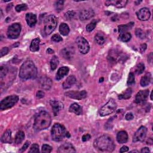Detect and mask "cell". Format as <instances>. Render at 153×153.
Segmentation results:
<instances>
[{
  "label": "cell",
  "instance_id": "6da1fadb",
  "mask_svg": "<svg viewBox=\"0 0 153 153\" xmlns=\"http://www.w3.org/2000/svg\"><path fill=\"white\" fill-rule=\"evenodd\" d=\"M37 75V68L32 61L28 60L23 63L19 70V77L23 80L35 79Z\"/></svg>",
  "mask_w": 153,
  "mask_h": 153
},
{
  "label": "cell",
  "instance_id": "7a4b0ae2",
  "mask_svg": "<svg viewBox=\"0 0 153 153\" xmlns=\"http://www.w3.org/2000/svg\"><path fill=\"white\" fill-rule=\"evenodd\" d=\"M93 145L101 152H112L115 148L114 140L108 135H102L97 138L94 141Z\"/></svg>",
  "mask_w": 153,
  "mask_h": 153
},
{
  "label": "cell",
  "instance_id": "3957f363",
  "mask_svg": "<svg viewBox=\"0 0 153 153\" xmlns=\"http://www.w3.org/2000/svg\"><path fill=\"white\" fill-rule=\"evenodd\" d=\"M51 122L50 114L48 112L43 111L35 116L33 127L35 130L37 131L45 130L50 126Z\"/></svg>",
  "mask_w": 153,
  "mask_h": 153
},
{
  "label": "cell",
  "instance_id": "277c9868",
  "mask_svg": "<svg viewBox=\"0 0 153 153\" xmlns=\"http://www.w3.org/2000/svg\"><path fill=\"white\" fill-rule=\"evenodd\" d=\"M67 132L64 126L61 124L56 123L53 126L51 131L52 138L56 142H59L66 137Z\"/></svg>",
  "mask_w": 153,
  "mask_h": 153
},
{
  "label": "cell",
  "instance_id": "5b68a950",
  "mask_svg": "<svg viewBox=\"0 0 153 153\" xmlns=\"http://www.w3.org/2000/svg\"><path fill=\"white\" fill-rule=\"evenodd\" d=\"M57 19L54 15H49L44 20V32L46 35H50L56 29L57 25Z\"/></svg>",
  "mask_w": 153,
  "mask_h": 153
},
{
  "label": "cell",
  "instance_id": "8992f818",
  "mask_svg": "<svg viewBox=\"0 0 153 153\" xmlns=\"http://www.w3.org/2000/svg\"><path fill=\"white\" fill-rule=\"evenodd\" d=\"M117 107V104L115 100L113 99H110V101L100 109L99 114L102 117L110 115L116 110Z\"/></svg>",
  "mask_w": 153,
  "mask_h": 153
},
{
  "label": "cell",
  "instance_id": "52a82bcc",
  "mask_svg": "<svg viewBox=\"0 0 153 153\" xmlns=\"http://www.w3.org/2000/svg\"><path fill=\"white\" fill-rule=\"evenodd\" d=\"M19 97L17 95L8 96L3 99L0 103V110L1 111L9 109L18 102Z\"/></svg>",
  "mask_w": 153,
  "mask_h": 153
},
{
  "label": "cell",
  "instance_id": "ba28073f",
  "mask_svg": "<svg viewBox=\"0 0 153 153\" xmlns=\"http://www.w3.org/2000/svg\"><path fill=\"white\" fill-rule=\"evenodd\" d=\"M21 26L20 23H15L10 25L7 30V37L10 39H16L17 38L21 32Z\"/></svg>",
  "mask_w": 153,
  "mask_h": 153
},
{
  "label": "cell",
  "instance_id": "9c48e42d",
  "mask_svg": "<svg viewBox=\"0 0 153 153\" xmlns=\"http://www.w3.org/2000/svg\"><path fill=\"white\" fill-rule=\"evenodd\" d=\"M77 45L80 52L82 54H87L90 50V45L88 41L83 37H78L76 40Z\"/></svg>",
  "mask_w": 153,
  "mask_h": 153
},
{
  "label": "cell",
  "instance_id": "30bf717a",
  "mask_svg": "<svg viewBox=\"0 0 153 153\" xmlns=\"http://www.w3.org/2000/svg\"><path fill=\"white\" fill-rule=\"evenodd\" d=\"M147 133V129L145 126H140L135 132L133 137V142H143Z\"/></svg>",
  "mask_w": 153,
  "mask_h": 153
},
{
  "label": "cell",
  "instance_id": "8fae6325",
  "mask_svg": "<svg viewBox=\"0 0 153 153\" xmlns=\"http://www.w3.org/2000/svg\"><path fill=\"white\" fill-rule=\"evenodd\" d=\"M65 95L66 96L70 98L71 99L81 100L86 98L87 96V92L85 90H82L80 92L77 91H69L66 92Z\"/></svg>",
  "mask_w": 153,
  "mask_h": 153
},
{
  "label": "cell",
  "instance_id": "7c38bea8",
  "mask_svg": "<svg viewBox=\"0 0 153 153\" xmlns=\"http://www.w3.org/2000/svg\"><path fill=\"white\" fill-rule=\"evenodd\" d=\"M149 95V90L147 89L145 90L139 91L136 95L135 102L137 104L143 103L145 102Z\"/></svg>",
  "mask_w": 153,
  "mask_h": 153
},
{
  "label": "cell",
  "instance_id": "4fadbf2b",
  "mask_svg": "<svg viewBox=\"0 0 153 153\" xmlns=\"http://www.w3.org/2000/svg\"><path fill=\"white\" fill-rule=\"evenodd\" d=\"M136 15L138 18L140 20H142V21L148 20L151 16L150 11L148 8H141L138 11Z\"/></svg>",
  "mask_w": 153,
  "mask_h": 153
},
{
  "label": "cell",
  "instance_id": "5bb4252c",
  "mask_svg": "<svg viewBox=\"0 0 153 153\" xmlns=\"http://www.w3.org/2000/svg\"><path fill=\"white\" fill-rule=\"evenodd\" d=\"M57 152L59 153H74L76 151L71 144L66 143L59 147L57 150Z\"/></svg>",
  "mask_w": 153,
  "mask_h": 153
},
{
  "label": "cell",
  "instance_id": "9a60e30c",
  "mask_svg": "<svg viewBox=\"0 0 153 153\" xmlns=\"http://www.w3.org/2000/svg\"><path fill=\"white\" fill-rule=\"evenodd\" d=\"M94 16H95L94 11L91 8H89L81 11L79 15V17L81 20H86L90 19Z\"/></svg>",
  "mask_w": 153,
  "mask_h": 153
},
{
  "label": "cell",
  "instance_id": "2e32d148",
  "mask_svg": "<svg viewBox=\"0 0 153 153\" xmlns=\"http://www.w3.org/2000/svg\"><path fill=\"white\" fill-rule=\"evenodd\" d=\"M127 3V0H108L106 1L105 4L107 6H113L117 8H123L126 6Z\"/></svg>",
  "mask_w": 153,
  "mask_h": 153
},
{
  "label": "cell",
  "instance_id": "e0dca14e",
  "mask_svg": "<svg viewBox=\"0 0 153 153\" xmlns=\"http://www.w3.org/2000/svg\"><path fill=\"white\" fill-rule=\"evenodd\" d=\"M40 87L44 90H49L52 86V81L50 78L45 76L41 77L40 79Z\"/></svg>",
  "mask_w": 153,
  "mask_h": 153
},
{
  "label": "cell",
  "instance_id": "ac0fdd59",
  "mask_svg": "<svg viewBox=\"0 0 153 153\" xmlns=\"http://www.w3.org/2000/svg\"><path fill=\"white\" fill-rule=\"evenodd\" d=\"M74 50L73 48H66L61 51V55L66 60H69L73 57Z\"/></svg>",
  "mask_w": 153,
  "mask_h": 153
},
{
  "label": "cell",
  "instance_id": "d6986e66",
  "mask_svg": "<svg viewBox=\"0 0 153 153\" xmlns=\"http://www.w3.org/2000/svg\"><path fill=\"white\" fill-rule=\"evenodd\" d=\"M50 105L52 107L53 112L54 115V116H56L58 115L59 112L60 110L63 108V104L58 101H54L52 100L50 101Z\"/></svg>",
  "mask_w": 153,
  "mask_h": 153
},
{
  "label": "cell",
  "instance_id": "ffe728a7",
  "mask_svg": "<svg viewBox=\"0 0 153 153\" xmlns=\"http://www.w3.org/2000/svg\"><path fill=\"white\" fill-rule=\"evenodd\" d=\"M76 78L73 75H70L69 76L65 81L64 82L62 85L63 88L64 89H68L71 87L75 83H76Z\"/></svg>",
  "mask_w": 153,
  "mask_h": 153
},
{
  "label": "cell",
  "instance_id": "44dd1931",
  "mask_svg": "<svg viewBox=\"0 0 153 153\" xmlns=\"http://www.w3.org/2000/svg\"><path fill=\"white\" fill-rule=\"evenodd\" d=\"M26 20L28 25L30 27H33L37 23V16L35 14L29 13L26 15Z\"/></svg>",
  "mask_w": 153,
  "mask_h": 153
},
{
  "label": "cell",
  "instance_id": "7402d4cb",
  "mask_svg": "<svg viewBox=\"0 0 153 153\" xmlns=\"http://www.w3.org/2000/svg\"><path fill=\"white\" fill-rule=\"evenodd\" d=\"M69 69L68 67L63 66L60 68L58 69L57 73L56 75V79L57 80H60L64 77V76L66 75L69 73Z\"/></svg>",
  "mask_w": 153,
  "mask_h": 153
},
{
  "label": "cell",
  "instance_id": "603a6c76",
  "mask_svg": "<svg viewBox=\"0 0 153 153\" xmlns=\"http://www.w3.org/2000/svg\"><path fill=\"white\" fill-rule=\"evenodd\" d=\"M117 140L120 144H124L128 140V135L125 131H120L117 135Z\"/></svg>",
  "mask_w": 153,
  "mask_h": 153
},
{
  "label": "cell",
  "instance_id": "cb8c5ba5",
  "mask_svg": "<svg viewBox=\"0 0 153 153\" xmlns=\"http://www.w3.org/2000/svg\"><path fill=\"white\" fill-rule=\"evenodd\" d=\"M1 142L3 143L11 144L12 142V138H11V132L10 129L7 130L1 137Z\"/></svg>",
  "mask_w": 153,
  "mask_h": 153
},
{
  "label": "cell",
  "instance_id": "d4e9b609",
  "mask_svg": "<svg viewBox=\"0 0 153 153\" xmlns=\"http://www.w3.org/2000/svg\"><path fill=\"white\" fill-rule=\"evenodd\" d=\"M69 111L70 112H73L77 115H79L81 114L82 110L81 107L78 103H74L72 105H71L69 108Z\"/></svg>",
  "mask_w": 153,
  "mask_h": 153
},
{
  "label": "cell",
  "instance_id": "484cf974",
  "mask_svg": "<svg viewBox=\"0 0 153 153\" xmlns=\"http://www.w3.org/2000/svg\"><path fill=\"white\" fill-rule=\"evenodd\" d=\"M40 40L38 38H35L31 42V45H30V50L31 52H37L40 49Z\"/></svg>",
  "mask_w": 153,
  "mask_h": 153
},
{
  "label": "cell",
  "instance_id": "4316f807",
  "mask_svg": "<svg viewBox=\"0 0 153 153\" xmlns=\"http://www.w3.org/2000/svg\"><path fill=\"white\" fill-rule=\"evenodd\" d=\"M151 75L150 73L146 74L140 80V85L142 87H145L148 86L151 82Z\"/></svg>",
  "mask_w": 153,
  "mask_h": 153
},
{
  "label": "cell",
  "instance_id": "83f0119b",
  "mask_svg": "<svg viewBox=\"0 0 153 153\" xmlns=\"http://www.w3.org/2000/svg\"><path fill=\"white\" fill-rule=\"evenodd\" d=\"M134 24H135L134 22H130V23H127V24H126V25H120V26H119V31L121 34L124 33V32H126L127 31L132 29V28L133 27Z\"/></svg>",
  "mask_w": 153,
  "mask_h": 153
},
{
  "label": "cell",
  "instance_id": "f1b7e54d",
  "mask_svg": "<svg viewBox=\"0 0 153 153\" xmlns=\"http://www.w3.org/2000/svg\"><path fill=\"white\" fill-rule=\"evenodd\" d=\"M132 93V89L128 88L124 92L120 94V95L119 96V99H128L131 97Z\"/></svg>",
  "mask_w": 153,
  "mask_h": 153
},
{
  "label": "cell",
  "instance_id": "f546056e",
  "mask_svg": "<svg viewBox=\"0 0 153 153\" xmlns=\"http://www.w3.org/2000/svg\"><path fill=\"white\" fill-rule=\"evenodd\" d=\"M69 28L67 24H66L65 23H61L59 27V32L62 35H64V36H66L69 33Z\"/></svg>",
  "mask_w": 153,
  "mask_h": 153
},
{
  "label": "cell",
  "instance_id": "4dcf8cb0",
  "mask_svg": "<svg viewBox=\"0 0 153 153\" xmlns=\"http://www.w3.org/2000/svg\"><path fill=\"white\" fill-rule=\"evenodd\" d=\"M132 38V35L129 32H124L122 33L119 37V40L123 42H128L131 40Z\"/></svg>",
  "mask_w": 153,
  "mask_h": 153
},
{
  "label": "cell",
  "instance_id": "1f68e13d",
  "mask_svg": "<svg viewBox=\"0 0 153 153\" xmlns=\"http://www.w3.org/2000/svg\"><path fill=\"white\" fill-rule=\"evenodd\" d=\"M24 138H25L24 132H23V131H19L16 135L15 142L17 144H20L23 140V139H24Z\"/></svg>",
  "mask_w": 153,
  "mask_h": 153
},
{
  "label": "cell",
  "instance_id": "d6a6232c",
  "mask_svg": "<svg viewBox=\"0 0 153 153\" xmlns=\"http://www.w3.org/2000/svg\"><path fill=\"white\" fill-rule=\"evenodd\" d=\"M95 41L96 42L97 44H98L99 45H102L105 43L106 38L105 37V36L103 35V34H101V33H98L95 37Z\"/></svg>",
  "mask_w": 153,
  "mask_h": 153
},
{
  "label": "cell",
  "instance_id": "836d02e7",
  "mask_svg": "<svg viewBox=\"0 0 153 153\" xmlns=\"http://www.w3.org/2000/svg\"><path fill=\"white\" fill-rule=\"evenodd\" d=\"M59 64V61L58 58L56 56H53L50 61V68L52 71H54L56 69L57 66Z\"/></svg>",
  "mask_w": 153,
  "mask_h": 153
},
{
  "label": "cell",
  "instance_id": "e575fe53",
  "mask_svg": "<svg viewBox=\"0 0 153 153\" xmlns=\"http://www.w3.org/2000/svg\"><path fill=\"white\" fill-rule=\"evenodd\" d=\"M144 70H145L144 64L143 63H140L136 65V66L135 69V73L137 75H140L142 73H143V72L144 71Z\"/></svg>",
  "mask_w": 153,
  "mask_h": 153
},
{
  "label": "cell",
  "instance_id": "d590c367",
  "mask_svg": "<svg viewBox=\"0 0 153 153\" xmlns=\"http://www.w3.org/2000/svg\"><path fill=\"white\" fill-rule=\"evenodd\" d=\"M8 73V68L5 65H2L1 68H0V77H1V80L5 76H6Z\"/></svg>",
  "mask_w": 153,
  "mask_h": 153
},
{
  "label": "cell",
  "instance_id": "8d00e7d4",
  "mask_svg": "<svg viewBox=\"0 0 153 153\" xmlns=\"http://www.w3.org/2000/svg\"><path fill=\"white\" fill-rule=\"evenodd\" d=\"M96 24H97V21L94 20H93L92 22H91L89 24H88L86 27V31L89 32H92L94 29L95 28L96 26Z\"/></svg>",
  "mask_w": 153,
  "mask_h": 153
},
{
  "label": "cell",
  "instance_id": "74e56055",
  "mask_svg": "<svg viewBox=\"0 0 153 153\" xmlns=\"http://www.w3.org/2000/svg\"><path fill=\"white\" fill-rule=\"evenodd\" d=\"M135 34L136 37L141 40H143L145 38V32L141 29L140 28H137L135 31Z\"/></svg>",
  "mask_w": 153,
  "mask_h": 153
},
{
  "label": "cell",
  "instance_id": "f35d334b",
  "mask_svg": "<svg viewBox=\"0 0 153 153\" xmlns=\"http://www.w3.org/2000/svg\"><path fill=\"white\" fill-rule=\"evenodd\" d=\"M64 3L63 1H56L55 3V8L57 12H60L64 8Z\"/></svg>",
  "mask_w": 153,
  "mask_h": 153
},
{
  "label": "cell",
  "instance_id": "ab89813d",
  "mask_svg": "<svg viewBox=\"0 0 153 153\" xmlns=\"http://www.w3.org/2000/svg\"><path fill=\"white\" fill-rule=\"evenodd\" d=\"M27 9H28V6L25 4L17 5L15 8V10L17 12H20V11H25Z\"/></svg>",
  "mask_w": 153,
  "mask_h": 153
},
{
  "label": "cell",
  "instance_id": "60d3db41",
  "mask_svg": "<svg viewBox=\"0 0 153 153\" xmlns=\"http://www.w3.org/2000/svg\"><path fill=\"white\" fill-rule=\"evenodd\" d=\"M75 13L74 11H68L65 13V17L67 20H71L74 18V17L75 16Z\"/></svg>",
  "mask_w": 153,
  "mask_h": 153
},
{
  "label": "cell",
  "instance_id": "b9f144b4",
  "mask_svg": "<svg viewBox=\"0 0 153 153\" xmlns=\"http://www.w3.org/2000/svg\"><path fill=\"white\" fill-rule=\"evenodd\" d=\"M52 150V147H50L49 145L47 144H44L42 147V152L44 153H50Z\"/></svg>",
  "mask_w": 153,
  "mask_h": 153
},
{
  "label": "cell",
  "instance_id": "7bdbcfd3",
  "mask_svg": "<svg viewBox=\"0 0 153 153\" xmlns=\"http://www.w3.org/2000/svg\"><path fill=\"white\" fill-rule=\"evenodd\" d=\"M29 153H34V152H39V146L37 144H33L29 151Z\"/></svg>",
  "mask_w": 153,
  "mask_h": 153
},
{
  "label": "cell",
  "instance_id": "ee69618b",
  "mask_svg": "<svg viewBox=\"0 0 153 153\" xmlns=\"http://www.w3.org/2000/svg\"><path fill=\"white\" fill-rule=\"evenodd\" d=\"M135 83V77L132 73H131L129 75L128 80H127V85H131Z\"/></svg>",
  "mask_w": 153,
  "mask_h": 153
},
{
  "label": "cell",
  "instance_id": "f6af8a7d",
  "mask_svg": "<svg viewBox=\"0 0 153 153\" xmlns=\"http://www.w3.org/2000/svg\"><path fill=\"white\" fill-rule=\"evenodd\" d=\"M52 41H53L56 43H59V42L62 41V37L60 36V35H59L57 34L54 35L52 37Z\"/></svg>",
  "mask_w": 153,
  "mask_h": 153
},
{
  "label": "cell",
  "instance_id": "bcb514c9",
  "mask_svg": "<svg viewBox=\"0 0 153 153\" xmlns=\"http://www.w3.org/2000/svg\"><path fill=\"white\" fill-rule=\"evenodd\" d=\"M30 144V142L29 141H27V142L25 143V144H24V145H23L22 148L20 150V152H24L29 147Z\"/></svg>",
  "mask_w": 153,
  "mask_h": 153
},
{
  "label": "cell",
  "instance_id": "7dc6e473",
  "mask_svg": "<svg viewBox=\"0 0 153 153\" xmlns=\"http://www.w3.org/2000/svg\"><path fill=\"white\" fill-rule=\"evenodd\" d=\"M8 52V48H3L0 52V54H1V57H3L7 54Z\"/></svg>",
  "mask_w": 153,
  "mask_h": 153
},
{
  "label": "cell",
  "instance_id": "c3c4849f",
  "mask_svg": "<svg viewBox=\"0 0 153 153\" xmlns=\"http://www.w3.org/2000/svg\"><path fill=\"white\" fill-rule=\"evenodd\" d=\"M133 118H134V115L131 112H129L125 116V119L127 120H132V119H133Z\"/></svg>",
  "mask_w": 153,
  "mask_h": 153
},
{
  "label": "cell",
  "instance_id": "681fc988",
  "mask_svg": "<svg viewBox=\"0 0 153 153\" xmlns=\"http://www.w3.org/2000/svg\"><path fill=\"white\" fill-rule=\"evenodd\" d=\"M36 96H37V98L38 99L43 98L44 96V92L41 91V90H39L37 92Z\"/></svg>",
  "mask_w": 153,
  "mask_h": 153
},
{
  "label": "cell",
  "instance_id": "f907efd6",
  "mask_svg": "<svg viewBox=\"0 0 153 153\" xmlns=\"http://www.w3.org/2000/svg\"><path fill=\"white\" fill-rule=\"evenodd\" d=\"M90 138H91V136L89 134H86L83 135V137H82V140H83V142H86V141L89 140Z\"/></svg>",
  "mask_w": 153,
  "mask_h": 153
},
{
  "label": "cell",
  "instance_id": "816d5d0a",
  "mask_svg": "<svg viewBox=\"0 0 153 153\" xmlns=\"http://www.w3.org/2000/svg\"><path fill=\"white\" fill-rule=\"evenodd\" d=\"M147 49V44H143L140 45V50L141 53H143L144 52H145V50Z\"/></svg>",
  "mask_w": 153,
  "mask_h": 153
},
{
  "label": "cell",
  "instance_id": "f5cc1de1",
  "mask_svg": "<svg viewBox=\"0 0 153 153\" xmlns=\"http://www.w3.org/2000/svg\"><path fill=\"white\" fill-rule=\"evenodd\" d=\"M128 151H129V148L127 146H123L120 149V152H127Z\"/></svg>",
  "mask_w": 153,
  "mask_h": 153
},
{
  "label": "cell",
  "instance_id": "db71d44e",
  "mask_svg": "<svg viewBox=\"0 0 153 153\" xmlns=\"http://www.w3.org/2000/svg\"><path fill=\"white\" fill-rule=\"evenodd\" d=\"M141 152L142 153H145V152H150V150L148 147H145V148H143L142 149V150H141Z\"/></svg>",
  "mask_w": 153,
  "mask_h": 153
},
{
  "label": "cell",
  "instance_id": "11a10c76",
  "mask_svg": "<svg viewBox=\"0 0 153 153\" xmlns=\"http://www.w3.org/2000/svg\"><path fill=\"white\" fill-rule=\"evenodd\" d=\"M47 52L49 54H52L54 53V51L52 49H51L50 48H49L48 50H47Z\"/></svg>",
  "mask_w": 153,
  "mask_h": 153
},
{
  "label": "cell",
  "instance_id": "9f6ffc18",
  "mask_svg": "<svg viewBox=\"0 0 153 153\" xmlns=\"http://www.w3.org/2000/svg\"><path fill=\"white\" fill-rule=\"evenodd\" d=\"M147 144H149V145H152V139H151V138L148 139V140H147Z\"/></svg>",
  "mask_w": 153,
  "mask_h": 153
},
{
  "label": "cell",
  "instance_id": "6f0895ef",
  "mask_svg": "<svg viewBox=\"0 0 153 153\" xmlns=\"http://www.w3.org/2000/svg\"><path fill=\"white\" fill-rule=\"evenodd\" d=\"M103 81V78H100V80H99V82H100V83H101V82H102Z\"/></svg>",
  "mask_w": 153,
  "mask_h": 153
},
{
  "label": "cell",
  "instance_id": "680465c9",
  "mask_svg": "<svg viewBox=\"0 0 153 153\" xmlns=\"http://www.w3.org/2000/svg\"><path fill=\"white\" fill-rule=\"evenodd\" d=\"M131 152H138V151H136V150H133V151H131Z\"/></svg>",
  "mask_w": 153,
  "mask_h": 153
}]
</instances>
